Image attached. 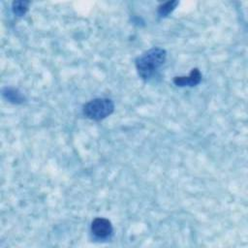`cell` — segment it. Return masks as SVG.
<instances>
[{"label":"cell","mask_w":248,"mask_h":248,"mask_svg":"<svg viewBox=\"0 0 248 248\" xmlns=\"http://www.w3.org/2000/svg\"><path fill=\"white\" fill-rule=\"evenodd\" d=\"M91 232L97 238L106 239L112 234L113 229L108 219L97 217L91 223Z\"/></svg>","instance_id":"3"},{"label":"cell","mask_w":248,"mask_h":248,"mask_svg":"<svg viewBox=\"0 0 248 248\" xmlns=\"http://www.w3.org/2000/svg\"><path fill=\"white\" fill-rule=\"evenodd\" d=\"M114 110V104L111 99L108 98H96L87 102L82 108V113L85 117L100 121Z\"/></svg>","instance_id":"2"},{"label":"cell","mask_w":248,"mask_h":248,"mask_svg":"<svg viewBox=\"0 0 248 248\" xmlns=\"http://www.w3.org/2000/svg\"><path fill=\"white\" fill-rule=\"evenodd\" d=\"M28 1H15L13 2V13L17 16H23L28 11Z\"/></svg>","instance_id":"6"},{"label":"cell","mask_w":248,"mask_h":248,"mask_svg":"<svg viewBox=\"0 0 248 248\" xmlns=\"http://www.w3.org/2000/svg\"><path fill=\"white\" fill-rule=\"evenodd\" d=\"M3 96L10 102L14 103V104H20L22 102H24V97L23 95L15 88H11V87H6L3 90Z\"/></svg>","instance_id":"5"},{"label":"cell","mask_w":248,"mask_h":248,"mask_svg":"<svg viewBox=\"0 0 248 248\" xmlns=\"http://www.w3.org/2000/svg\"><path fill=\"white\" fill-rule=\"evenodd\" d=\"M201 80H202V74L198 68H194L189 74V76L187 77H184V76L175 77L172 79L173 83L179 87L196 86L201 82Z\"/></svg>","instance_id":"4"},{"label":"cell","mask_w":248,"mask_h":248,"mask_svg":"<svg viewBox=\"0 0 248 248\" xmlns=\"http://www.w3.org/2000/svg\"><path fill=\"white\" fill-rule=\"evenodd\" d=\"M167 51L161 47H152L136 59V69L143 80L150 79L156 71L165 63Z\"/></svg>","instance_id":"1"},{"label":"cell","mask_w":248,"mask_h":248,"mask_svg":"<svg viewBox=\"0 0 248 248\" xmlns=\"http://www.w3.org/2000/svg\"><path fill=\"white\" fill-rule=\"evenodd\" d=\"M178 5V1H169L164 4H161L158 7V15L162 17L167 16L169 14H170L175 7Z\"/></svg>","instance_id":"7"}]
</instances>
